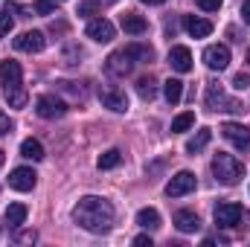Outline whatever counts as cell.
I'll list each match as a JSON object with an SVG mask.
<instances>
[{"label": "cell", "instance_id": "3", "mask_svg": "<svg viewBox=\"0 0 250 247\" xmlns=\"http://www.w3.org/2000/svg\"><path fill=\"white\" fill-rule=\"evenodd\" d=\"M207 108L209 111H230V114H242V102L230 99L218 82H207Z\"/></svg>", "mask_w": 250, "mask_h": 247}, {"label": "cell", "instance_id": "5", "mask_svg": "<svg viewBox=\"0 0 250 247\" xmlns=\"http://www.w3.org/2000/svg\"><path fill=\"white\" fill-rule=\"evenodd\" d=\"M215 224L218 227H224V230H230V227H239V221H242V215H245V209L239 206V204H233V201H221L218 206H215Z\"/></svg>", "mask_w": 250, "mask_h": 247}, {"label": "cell", "instance_id": "4", "mask_svg": "<svg viewBox=\"0 0 250 247\" xmlns=\"http://www.w3.org/2000/svg\"><path fill=\"white\" fill-rule=\"evenodd\" d=\"M35 114L41 120H62V117H67V102L59 99L56 93H44L35 99Z\"/></svg>", "mask_w": 250, "mask_h": 247}, {"label": "cell", "instance_id": "19", "mask_svg": "<svg viewBox=\"0 0 250 247\" xmlns=\"http://www.w3.org/2000/svg\"><path fill=\"white\" fill-rule=\"evenodd\" d=\"M163 96H166L169 105H178L184 99V82L181 79H166L163 82Z\"/></svg>", "mask_w": 250, "mask_h": 247}, {"label": "cell", "instance_id": "29", "mask_svg": "<svg viewBox=\"0 0 250 247\" xmlns=\"http://www.w3.org/2000/svg\"><path fill=\"white\" fill-rule=\"evenodd\" d=\"M99 3L105 6V3H117V0H84V3H79V15H90Z\"/></svg>", "mask_w": 250, "mask_h": 247}, {"label": "cell", "instance_id": "2", "mask_svg": "<svg viewBox=\"0 0 250 247\" xmlns=\"http://www.w3.org/2000/svg\"><path fill=\"white\" fill-rule=\"evenodd\" d=\"M212 175H215L218 184L236 186L245 178V166H242L239 157H233V154H227V151H218V154L212 157Z\"/></svg>", "mask_w": 250, "mask_h": 247}, {"label": "cell", "instance_id": "25", "mask_svg": "<svg viewBox=\"0 0 250 247\" xmlns=\"http://www.w3.org/2000/svg\"><path fill=\"white\" fill-rule=\"evenodd\" d=\"M123 163V151L120 148H108L105 154H99V169H117Z\"/></svg>", "mask_w": 250, "mask_h": 247}, {"label": "cell", "instance_id": "30", "mask_svg": "<svg viewBox=\"0 0 250 247\" xmlns=\"http://www.w3.org/2000/svg\"><path fill=\"white\" fill-rule=\"evenodd\" d=\"M35 12L38 15H56V3L53 0H35Z\"/></svg>", "mask_w": 250, "mask_h": 247}, {"label": "cell", "instance_id": "15", "mask_svg": "<svg viewBox=\"0 0 250 247\" xmlns=\"http://www.w3.org/2000/svg\"><path fill=\"white\" fill-rule=\"evenodd\" d=\"M120 26H123L128 35H143L148 29V21L143 15H137V12H125L123 18H120Z\"/></svg>", "mask_w": 250, "mask_h": 247}, {"label": "cell", "instance_id": "11", "mask_svg": "<svg viewBox=\"0 0 250 247\" xmlns=\"http://www.w3.org/2000/svg\"><path fill=\"white\" fill-rule=\"evenodd\" d=\"M204 64L209 67V70H227V64H230V50L224 47V44H212V47H207L204 50Z\"/></svg>", "mask_w": 250, "mask_h": 247}, {"label": "cell", "instance_id": "38", "mask_svg": "<svg viewBox=\"0 0 250 247\" xmlns=\"http://www.w3.org/2000/svg\"><path fill=\"white\" fill-rule=\"evenodd\" d=\"M134 245H140V247H151V236H137V239H134Z\"/></svg>", "mask_w": 250, "mask_h": 247}, {"label": "cell", "instance_id": "37", "mask_svg": "<svg viewBox=\"0 0 250 247\" xmlns=\"http://www.w3.org/2000/svg\"><path fill=\"white\" fill-rule=\"evenodd\" d=\"M242 21L250 26V0H245V3H242Z\"/></svg>", "mask_w": 250, "mask_h": 247}, {"label": "cell", "instance_id": "18", "mask_svg": "<svg viewBox=\"0 0 250 247\" xmlns=\"http://www.w3.org/2000/svg\"><path fill=\"white\" fill-rule=\"evenodd\" d=\"M175 227L181 233H198L201 230V218L192 209H181V212H175Z\"/></svg>", "mask_w": 250, "mask_h": 247}, {"label": "cell", "instance_id": "6", "mask_svg": "<svg viewBox=\"0 0 250 247\" xmlns=\"http://www.w3.org/2000/svg\"><path fill=\"white\" fill-rule=\"evenodd\" d=\"M99 99H102L105 108H111V111H117V114H125V111H128V96H125V90L114 87V84H99Z\"/></svg>", "mask_w": 250, "mask_h": 247}, {"label": "cell", "instance_id": "28", "mask_svg": "<svg viewBox=\"0 0 250 247\" xmlns=\"http://www.w3.org/2000/svg\"><path fill=\"white\" fill-rule=\"evenodd\" d=\"M192 125H195V114H192V111H187V114L175 117V123H172V131H175V134H184V131H189Z\"/></svg>", "mask_w": 250, "mask_h": 247}, {"label": "cell", "instance_id": "23", "mask_svg": "<svg viewBox=\"0 0 250 247\" xmlns=\"http://www.w3.org/2000/svg\"><path fill=\"white\" fill-rule=\"evenodd\" d=\"M137 93H140V99H143V102H151V99L157 96V82H154L151 76L137 79Z\"/></svg>", "mask_w": 250, "mask_h": 247}, {"label": "cell", "instance_id": "12", "mask_svg": "<svg viewBox=\"0 0 250 247\" xmlns=\"http://www.w3.org/2000/svg\"><path fill=\"white\" fill-rule=\"evenodd\" d=\"M35 184H38V175H35L32 169H26V166L15 169V172L9 175V186H12V189H18V192H32Z\"/></svg>", "mask_w": 250, "mask_h": 247}, {"label": "cell", "instance_id": "10", "mask_svg": "<svg viewBox=\"0 0 250 247\" xmlns=\"http://www.w3.org/2000/svg\"><path fill=\"white\" fill-rule=\"evenodd\" d=\"M84 32H87V38H93L96 44H108V41H114V32H117V29H114V23H111L108 18H96V21L87 23Z\"/></svg>", "mask_w": 250, "mask_h": 247}, {"label": "cell", "instance_id": "40", "mask_svg": "<svg viewBox=\"0 0 250 247\" xmlns=\"http://www.w3.org/2000/svg\"><path fill=\"white\" fill-rule=\"evenodd\" d=\"M0 166H3V151H0Z\"/></svg>", "mask_w": 250, "mask_h": 247}, {"label": "cell", "instance_id": "17", "mask_svg": "<svg viewBox=\"0 0 250 247\" xmlns=\"http://www.w3.org/2000/svg\"><path fill=\"white\" fill-rule=\"evenodd\" d=\"M184 29H187L192 38H207L212 32V23L204 21V18H195V15H187L184 18Z\"/></svg>", "mask_w": 250, "mask_h": 247}, {"label": "cell", "instance_id": "21", "mask_svg": "<svg viewBox=\"0 0 250 247\" xmlns=\"http://www.w3.org/2000/svg\"><path fill=\"white\" fill-rule=\"evenodd\" d=\"M137 224L143 230H160V212L154 206H146V209L137 212Z\"/></svg>", "mask_w": 250, "mask_h": 247}, {"label": "cell", "instance_id": "32", "mask_svg": "<svg viewBox=\"0 0 250 247\" xmlns=\"http://www.w3.org/2000/svg\"><path fill=\"white\" fill-rule=\"evenodd\" d=\"M233 87H236V90H248L250 87V76L248 73H236V76H233Z\"/></svg>", "mask_w": 250, "mask_h": 247}, {"label": "cell", "instance_id": "1", "mask_svg": "<svg viewBox=\"0 0 250 247\" xmlns=\"http://www.w3.org/2000/svg\"><path fill=\"white\" fill-rule=\"evenodd\" d=\"M114 218H117L114 204H111V201H105V198H96V195L82 198V201L76 204V209H73V221H76L82 230L96 233V236L111 233Z\"/></svg>", "mask_w": 250, "mask_h": 247}, {"label": "cell", "instance_id": "34", "mask_svg": "<svg viewBox=\"0 0 250 247\" xmlns=\"http://www.w3.org/2000/svg\"><path fill=\"white\" fill-rule=\"evenodd\" d=\"M59 87H62V90H70V93H76V96H84V87H82V84L76 87V82H59Z\"/></svg>", "mask_w": 250, "mask_h": 247}, {"label": "cell", "instance_id": "20", "mask_svg": "<svg viewBox=\"0 0 250 247\" xmlns=\"http://www.w3.org/2000/svg\"><path fill=\"white\" fill-rule=\"evenodd\" d=\"M26 212H29L26 204H9V206H6V224H9L12 230H18V227L26 221Z\"/></svg>", "mask_w": 250, "mask_h": 247}, {"label": "cell", "instance_id": "35", "mask_svg": "<svg viewBox=\"0 0 250 247\" xmlns=\"http://www.w3.org/2000/svg\"><path fill=\"white\" fill-rule=\"evenodd\" d=\"M6 134H12V120L0 111V137H6Z\"/></svg>", "mask_w": 250, "mask_h": 247}, {"label": "cell", "instance_id": "26", "mask_svg": "<svg viewBox=\"0 0 250 247\" xmlns=\"http://www.w3.org/2000/svg\"><path fill=\"white\" fill-rule=\"evenodd\" d=\"M125 50H128L131 59H140V62H151V59H154V50H151L148 44H128Z\"/></svg>", "mask_w": 250, "mask_h": 247}, {"label": "cell", "instance_id": "41", "mask_svg": "<svg viewBox=\"0 0 250 247\" xmlns=\"http://www.w3.org/2000/svg\"><path fill=\"white\" fill-rule=\"evenodd\" d=\"M248 62H250V50H248Z\"/></svg>", "mask_w": 250, "mask_h": 247}, {"label": "cell", "instance_id": "36", "mask_svg": "<svg viewBox=\"0 0 250 247\" xmlns=\"http://www.w3.org/2000/svg\"><path fill=\"white\" fill-rule=\"evenodd\" d=\"M38 239V233L35 230H26V233H18V242H23V245H32Z\"/></svg>", "mask_w": 250, "mask_h": 247}, {"label": "cell", "instance_id": "7", "mask_svg": "<svg viewBox=\"0 0 250 247\" xmlns=\"http://www.w3.org/2000/svg\"><path fill=\"white\" fill-rule=\"evenodd\" d=\"M221 134L227 143H233L239 151H250V128L242 123H224L221 125Z\"/></svg>", "mask_w": 250, "mask_h": 247}, {"label": "cell", "instance_id": "33", "mask_svg": "<svg viewBox=\"0 0 250 247\" xmlns=\"http://www.w3.org/2000/svg\"><path fill=\"white\" fill-rule=\"evenodd\" d=\"M198 3V9H204V12H218L221 9V0H195Z\"/></svg>", "mask_w": 250, "mask_h": 247}, {"label": "cell", "instance_id": "31", "mask_svg": "<svg viewBox=\"0 0 250 247\" xmlns=\"http://www.w3.org/2000/svg\"><path fill=\"white\" fill-rule=\"evenodd\" d=\"M12 26H15V21H12V15H9V9H6V12L0 15V35H9Z\"/></svg>", "mask_w": 250, "mask_h": 247}, {"label": "cell", "instance_id": "14", "mask_svg": "<svg viewBox=\"0 0 250 247\" xmlns=\"http://www.w3.org/2000/svg\"><path fill=\"white\" fill-rule=\"evenodd\" d=\"M169 67L178 73H189L192 70V53L189 47H172L169 50Z\"/></svg>", "mask_w": 250, "mask_h": 247}, {"label": "cell", "instance_id": "24", "mask_svg": "<svg viewBox=\"0 0 250 247\" xmlns=\"http://www.w3.org/2000/svg\"><path fill=\"white\" fill-rule=\"evenodd\" d=\"M21 154H23L26 160H35V163H38V160H44V145H41L38 140L29 137V140L21 143Z\"/></svg>", "mask_w": 250, "mask_h": 247}, {"label": "cell", "instance_id": "13", "mask_svg": "<svg viewBox=\"0 0 250 247\" xmlns=\"http://www.w3.org/2000/svg\"><path fill=\"white\" fill-rule=\"evenodd\" d=\"M105 67H108V73H114V76H128V73L134 70V59L128 56V50H117V53L108 56Z\"/></svg>", "mask_w": 250, "mask_h": 247}, {"label": "cell", "instance_id": "9", "mask_svg": "<svg viewBox=\"0 0 250 247\" xmlns=\"http://www.w3.org/2000/svg\"><path fill=\"white\" fill-rule=\"evenodd\" d=\"M195 186H198V181H195L192 172H178V175L166 184V195H169V198H181V195L195 192Z\"/></svg>", "mask_w": 250, "mask_h": 247}, {"label": "cell", "instance_id": "16", "mask_svg": "<svg viewBox=\"0 0 250 247\" xmlns=\"http://www.w3.org/2000/svg\"><path fill=\"white\" fill-rule=\"evenodd\" d=\"M21 64L18 62H3L0 64V84L3 87H18L21 84Z\"/></svg>", "mask_w": 250, "mask_h": 247}, {"label": "cell", "instance_id": "39", "mask_svg": "<svg viewBox=\"0 0 250 247\" xmlns=\"http://www.w3.org/2000/svg\"><path fill=\"white\" fill-rule=\"evenodd\" d=\"M143 3H148V6H163L166 0H143Z\"/></svg>", "mask_w": 250, "mask_h": 247}, {"label": "cell", "instance_id": "27", "mask_svg": "<svg viewBox=\"0 0 250 247\" xmlns=\"http://www.w3.org/2000/svg\"><path fill=\"white\" fill-rule=\"evenodd\" d=\"M6 102L12 105V108H23L26 105V90L18 84V87H6Z\"/></svg>", "mask_w": 250, "mask_h": 247}, {"label": "cell", "instance_id": "8", "mask_svg": "<svg viewBox=\"0 0 250 247\" xmlns=\"http://www.w3.org/2000/svg\"><path fill=\"white\" fill-rule=\"evenodd\" d=\"M44 47H47V38H44V32H38V29L21 32V35L15 38V50H18V53H41Z\"/></svg>", "mask_w": 250, "mask_h": 247}, {"label": "cell", "instance_id": "22", "mask_svg": "<svg viewBox=\"0 0 250 247\" xmlns=\"http://www.w3.org/2000/svg\"><path fill=\"white\" fill-rule=\"evenodd\" d=\"M209 140H212V131H209V128H201V131H198V134L187 143V151L192 154V157H195V154H201V151L209 145Z\"/></svg>", "mask_w": 250, "mask_h": 247}]
</instances>
